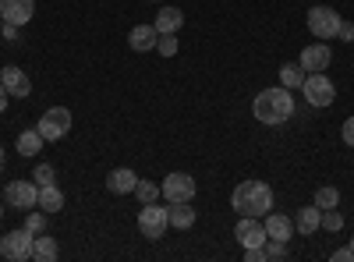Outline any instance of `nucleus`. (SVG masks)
I'll use <instances>...</instances> for the list:
<instances>
[{
  "mask_svg": "<svg viewBox=\"0 0 354 262\" xmlns=\"http://www.w3.org/2000/svg\"><path fill=\"white\" fill-rule=\"evenodd\" d=\"M156 50H160L163 57H174V53H177V32H163V36L156 39Z\"/></svg>",
  "mask_w": 354,
  "mask_h": 262,
  "instance_id": "obj_26",
  "label": "nucleus"
},
{
  "mask_svg": "<svg viewBox=\"0 0 354 262\" xmlns=\"http://www.w3.org/2000/svg\"><path fill=\"white\" fill-rule=\"evenodd\" d=\"M252 113L255 121L266 124V128H280L294 118V96L290 89H283V85H277V89H262L252 103Z\"/></svg>",
  "mask_w": 354,
  "mask_h": 262,
  "instance_id": "obj_1",
  "label": "nucleus"
},
{
  "mask_svg": "<svg viewBox=\"0 0 354 262\" xmlns=\"http://www.w3.org/2000/svg\"><path fill=\"white\" fill-rule=\"evenodd\" d=\"M266 259H273V262L287 259V241H273L270 238V245H266Z\"/></svg>",
  "mask_w": 354,
  "mask_h": 262,
  "instance_id": "obj_28",
  "label": "nucleus"
},
{
  "mask_svg": "<svg viewBox=\"0 0 354 262\" xmlns=\"http://www.w3.org/2000/svg\"><path fill=\"white\" fill-rule=\"evenodd\" d=\"M0 15H4L8 25H28L36 15V0H0Z\"/></svg>",
  "mask_w": 354,
  "mask_h": 262,
  "instance_id": "obj_11",
  "label": "nucleus"
},
{
  "mask_svg": "<svg viewBox=\"0 0 354 262\" xmlns=\"http://www.w3.org/2000/svg\"><path fill=\"white\" fill-rule=\"evenodd\" d=\"M167 227H170V209L156 206V202H149V206H142L138 209V230L149 241H160L167 234Z\"/></svg>",
  "mask_w": 354,
  "mask_h": 262,
  "instance_id": "obj_5",
  "label": "nucleus"
},
{
  "mask_svg": "<svg viewBox=\"0 0 354 262\" xmlns=\"http://www.w3.org/2000/svg\"><path fill=\"white\" fill-rule=\"evenodd\" d=\"M337 202H340V191H337L333 185H322V188L315 191V206H319V209H337Z\"/></svg>",
  "mask_w": 354,
  "mask_h": 262,
  "instance_id": "obj_24",
  "label": "nucleus"
},
{
  "mask_svg": "<svg viewBox=\"0 0 354 262\" xmlns=\"http://www.w3.org/2000/svg\"><path fill=\"white\" fill-rule=\"evenodd\" d=\"M266 238H273V241H290L294 234V220L283 216V213H266Z\"/></svg>",
  "mask_w": 354,
  "mask_h": 262,
  "instance_id": "obj_17",
  "label": "nucleus"
},
{
  "mask_svg": "<svg viewBox=\"0 0 354 262\" xmlns=\"http://www.w3.org/2000/svg\"><path fill=\"white\" fill-rule=\"evenodd\" d=\"M330 61H333V50L319 39V43H312V46H305V50H301V61H298V64L312 75V71H326V68H330Z\"/></svg>",
  "mask_w": 354,
  "mask_h": 262,
  "instance_id": "obj_12",
  "label": "nucleus"
},
{
  "mask_svg": "<svg viewBox=\"0 0 354 262\" xmlns=\"http://www.w3.org/2000/svg\"><path fill=\"white\" fill-rule=\"evenodd\" d=\"M322 227H326V230H340L344 227V216L337 209H322Z\"/></svg>",
  "mask_w": 354,
  "mask_h": 262,
  "instance_id": "obj_30",
  "label": "nucleus"
},
{
  "mask_svg": "<svg viewBox=\"0 0 354 262\" xmlns=\"http://www.w3.org/2000/svg\"><path fill=\"white\" fill-rule=\"evenodd\" d=\"M0 220H4V202H0Z\"/></svg>",
  "mask_w": 354,
  "mask_h": 262,
  "instance_id": "obj_37",
  "label": "nucleus"
},
{
  "mask_svg": "<svg viewBox=\"0 0 354 262\" xmlns=\"http://www.w3.org/2000/svg\"><path fill=\"white\" fill-rule=\"evenodd\" d=\"M4 198L11 209H36L39 206V185L36 181H8Z\"/></svg>",
  "mask_w": 354,
  "mask_h": 262,
  "instance_id": "obj_9",
  "label": "nucleus"
},
{
  "mask_svg": "<svg viewBox=\"0 0 354 262\" xmlns=\"http://www.w3.org/2000/svg\"><path fill=\"white\" fill-rule=\"evenodd\" d=\"M39 135L46 138V142H61L68 131H71V110L68 106H50L43 118H39Z\"/></svg>",
  "mask_w": 354,
  "mask_h": 262,
  "instance_id": "obj_6",
  "label": "nucleus"
},
{
  "mask_svg": "<svg viewBox=\"0 0 354 262\" xmlns=\"http://www.w3.org/2000/svg\"><path fill=\"white\" fill-rule=\"evenodd\" d=\"M340 135H344V142H347V145H354V118H347V121H344V131H340Z\"/></svg>",
  "mask_w": 354,
  "mask_h": 262,
  "instance_id": "obj_34",
  "label": "nucleus"
},
{
  "mask_svg": "<svg viewBox=\"0 0 354 262\" xmlns=\"http://www.w3.org/2000/svg\"><path fill=\"white\" fill-rule=\"evenodd\" d=\"M305 78H308V71L301 68V64H283L280 68V85H283V89H301V85H305Z\"/></svg>",
  "mask_w": 354,
  "mask_h": 262,
  "instance_id": "obj_22",
  "label": "nucleus"
},
{
  "mask_svg": "<svg viewBox=\"0 0 354 262\" xmlns=\"http://www.w3.org/2000/svg\"><path fill=\"white\" fill-rule=\"evenodd\" d=\"M234 238H238L245 248H259V245L270 241V238H266V227H262L259 216H241L238 227H234Z\"/></svg>",
  "mask_w": 354,
  "mask_h": 262,
  "instance_id": "obj_10",
  "label": "nucleus"
},
{
  "mask_svg": "<svg viewBox=\"0 0 354 262\" xmlns=\"http://www.w3.org/2000/svg\"><path fill=\"white\" fill-rule=\"evenodd\" d=\"M8 100H11V93L4 89V85H0V113H4V110H8Z\"/></svg>",
  "mask_w": 354,
  "mask_h": 262,
  "instance_id": "obj_35",
  "label": "nucleus"
},
{
  "mask_svg": "<svg viewBox=\"0 0 354 262\" xmlns=\"http://www.w3.org/2000/svg\"><path fill=\"white\" fill-rule=\"evenodd\" d=\"M230 206L234 213H241V216H266L273 209V188L266 185V181H241L238 188H234L230 195Z\"/></svg>",
  "mask_w": 354,
  "mask_h": 262,
  "instance_id": "obj_2",
  "label": "nucleus"
},
{
  "mask_svg": "<svg viewBox=\"0 0 354 262\" xmlns=\"http://www.w3.org/2000/svg\"><path fill=\"white\" fill-rule=\"evenodd\" d=\"M0 32H4V15H0Z\"/></svg>",
  "mask_w": 354,
  "mask_h": 262,
  "instance_id": "obj_38",
  "label": "nucleus"
},
{
  "mask_svg": "<svg viewBox=\"0 0 354 262\" xmlns=\"http://www.w3.org/2000/svg\"><path fill=\"white\" fill-rule=\"evenodd\" d=\"M32 241H36V234L32 230H8L4 238H0V255L4 259H11V262H28L32 259Z\"/></svg>",
  "mask_w": 354,
  "mask_h": 262,
  "instance_id": "obj_3",
  "label": "nucleus"
},
{
  "mask_svg": "<svg viewBox=\"0 0 354 262\" xmlns=\"http://www.w3.org/2000/svg\"><path fill=\"white\" fill-rule=\"evenodd\" d=\"M156 32H181V25H185V11H177V8H160L156 11Z\"/></svg>",
  "mask_w": 354,
  "mask_h": 262,
  "instance_id": "obj_19",
  "label": "nucleus"
},
{
  "mask_svg": "<svg viewBox=\"0 0 354 262\" xmlns=\"http://www.w3.org/2000/svg\"><path fill=\"white\" fill-rule=\"evenodd\" d=\"M0 174H4V149H0Z\"/></svg>",
  "mask_w": 354,
  "mask_h": 262,
  "instance_id": "obj_36",
  "label": "nucleus"
},
{
  "mask_svg": "<svg viewBox=\"0 0 354 262\" xmlns=\"http://www.w3.org/2000/svg\"><path fill=\"white\" fill-rule=\"evenodd\" d=\"M156 39H160L156 25H135L131 32H128V46H131L135 53H149V50H156Z\"/></svg>",
  "mask_w": 354,
  "mask_h": 262,
  "instance_id": "obj_16",
  "label": "nucleus"
},
{
  "mask_svg": "<svg viewBox=\"0 0 354 262\" xmlns=\"http://www.w3.org/2000/svg\"><path fill=\"white\" fill-rule=\"evenodd\" d=\"M351 252H354V238H351Z\"/></svg>",
  "mask_w": 354,
  "mask_h": 262,
  "instance_id": "obj_39",
  "label": "nucleus"
},
{
  "mask_svg": "<svg viewBox=\"0 0 354 262\" xmlns=\"http://www.w3.org/2000/svg\"><path fill=\"white\" fill-rule=\"evenodd\" d=\"M319 227H322V209L315 206V202H312V206H301L298 213H294V230H298V234L312 238Z\"/></svg>",
  "mask_w": 354,
  "mask_h": 262,
  "instance_id": "obj_15",
  "label": "nucleus"
},
{
  "mask_svg": "<svg viewBox=\"0 0 354 262\" xmlns=\"http://www.w3.org/2000/svg\"><path fill=\"white\" fill-rule=\"evenodd\" d=\"M43 135H39V128H28V131H21L18 135V156H28L32 160L36 153H43Z\"/></svg>",
  "mask_w": 354,
  "mask_h": 262,
  "instance_id": "obj_20",
  "label": "nucleus"
},
{
  "mask_svg": "<svg viewBox=\"0 0 354 262\" xmlns=\"http://www.w3.org/2000/svg\"><path fill=\"white\" fill-rule=\"evenodd\" d=\"M0 85H4L15 100L32 96V78H28L21 68H4V71H0Z\"/></svg>",
  "mask_w": 354,
  "mask_h": 262,
  "instance_id": "obj_13",
  "label": "nucleus"
},
{
  "mask_svg": "<svg viewBox=\"0 0 354 262\" xmlns=\"http://www.w3.org/2000/svg\"><path fill=\"white\" fill-rule=\"evenodd\" d=\"M39 209H43V213L64 209V191L57 188V185H43V188H39Z\"/></svg>",
  "mask_w": 354,
  "mask_h": 262,
  "instance_id": "obj_21",
  "label": "nucleus"
},
{
  "mask_svg": "<svg viewBox=\"0 0 354 262\" xmlns=\"http://www.w3.org/2000/svg\"><path fill=\"white\" fill-rule=\"evenodd\" d=\"M340 15L333 11V8H326V4H315V8H308V32L315 36V39H333L337 32H340Z\"/></svg>",
  "mask_w": 354,
  "mask_h": 262,
  "instance_id": "obj_4",
  "label": "nucleus"
},
{
  "mask_svg": "<svg viewBox=\"0 0 354 262\" xmlns=\"http://www.w3.org/2000/svg\"><path fill=\"white\" fill-rule=\"evenodd\" d=\"M135 195H138L142 206H149V202H156L163 191H160V185H153V181H138V185H135Z\"/></svg>",
  "mask_w": 354,
  "mask_h": 262,
  "instance_id": "obj_25",
  "label": "nucleus"
},
{
  "mask_svg": "<svg viewBox=\"0 0 354 262\" xmlns=\"http://www.w3.org/2000/svg\"><path fill=\"white\" fill-rule=\"evenodd\" d=\"M344 43H354V21H340V32H337Z\"/></svg>",
  "mask_w": 354,
  "mask_h": 262,
  "instance_id": "obj_32",
  "label": "nucleus"
},
{
  "mask_svg": "<svg viewBox=\"0 0 354 262\" xmlns=\"http://www.w3.org/2000/svg\"><path fill=\"white\" fill-rule=\"evenodd\" d=\"M135 185H138V174L128 170V167H117V170L106 174V191L110 195H131Z\"/></svg>",
  "mask_w": 354,
  "mask_h": 262,
  "instance_id": "obj_14",
  "label": "nucleus"
},
{
  "mask_svg": "<svg viewBox=\"0 0 354 262\" xmlns=\"http://www.w3.org/2000/svg\"><path fill=\"white\" fill-rule=\"evenodd\" d=\"M160 191H163L167 202H192L195 198V178H192V174L174 170V174H167V178H163Z\"/></svg>",
  "mask_w": 354,
  "mask_h": 262,
  "instance_id": "obj_8",
  "label": "nucleus"
},
{
  "mask_svg": "<svg viewBox=\"0 0 354 262\" xmlns=\"http://www.w3.org/2000/svg\"><path fill=\"white\" fill-rule=\"evenodd\" d=\"M32 181L43 188V185H53V167L50 163H36V174H32Z\"/></svg>",
  "mask_w": 354,
  "mask_h": 262,
  "instance_id": "obj_27",
  "label": "nucleus"
},
{
  "mask_svg": "<svg viewBox=\"0 0 354 262\" xmlns=\"http://www.w3.org/2000/svg\"><path fill=\"white\" fill-rule=\"evenodd\" d=\"M167 209H170V227H177V230H188L198 220V213L192 209V202H170Z\"/></svg>",
  "mask_w": 354,
  "mask_h": 262,
  "instance_id": "obj_18",
  "label": "nucleus"
},
{
  "mask_svg": "<svg viewBox=\"0 0 354 262\" xmlns=\"http://www.w3.org/2000/svg\"><path fill=\"white\" fill-rule=\"evenodd\" d=\"M25 230L43 234V230H46V216H43V213H28V216H25Z\"/></svg>",
  "mask_w": 354,
  "mask_h": 262,
  "instance_id": "obj_29",
  "label": "nucleus"
},
{
  "mask_svg": "<svg viewBox=\"0 0 354 262\" xmlns=\"http://www.w3.org/2000/svg\"><path fill=\"white\" fill-rule=\"evenodd\" d=\"M57 255H61L57 241H53V238H43V234H36V241H32V259H39V262H53Z\"/></svg>",
  "mask_w": 354,
  "mask_h": 262,
  "instance_id": "obj_23",
  "label": "nucleus"
},
{
  "mask_svg": "<svg viewBox=\"0 0 354 262\" xmlns=\"http://www.w3.org/2000/svg\"><path fill=\"white\" fill-rule=\"evenodd\" d=\"M333 262H354V252H351V245H347V248H337V252H333Z\"/></svg>",
  "mask_w": 354,
  "mask_h": 262,
  "instance_id": "obj_33",
  "label": "nucleus"
},
{
  "mask_svg": "<svg viewBox=\"0 0 354 262\" xmlns=\"http://www.w3.org/2000/svg\"><path fill=\"white\" fill-rule=\"evenodd\" d=\"M0 71H4V68H0Z\"/></svg>",
  "mask_w": 354,
  "mask_h": 262,
  "instance_id": "obj_40",
  "label": "nucleus"
},
{
  "mask_svg": "<svg viewBox=\"0 0 354 262\" xmlns=\"http://www.w3.org/2000/svg\"><path fill=\"white\" fill-rule=\"evenodd\" d=\"M301 93H305V100L312 106H333V100H337V89H333V82L326 78V71H312L305 78V85H301Z\"/></svg>",
  "mask_w": 354,
  "mask_h": 262,
  "instance_id": "obj_7",
  "label": "nucleus"
},
{
  "mask_svg": "<svg viewBox=\"0 0 354 262\" xmlns=\"http://www.w3.org/2000/svg\"><path fill=\"white\" fill-rule=\"evenodd\" d=\"M245 262H266V245H259V248H245Z\"/></svg>",
  "mask_w": 354,
  "mask_h": 262,
  "instance_id": "obj_31",
  "label": "nucleus"
}]
</instances>
